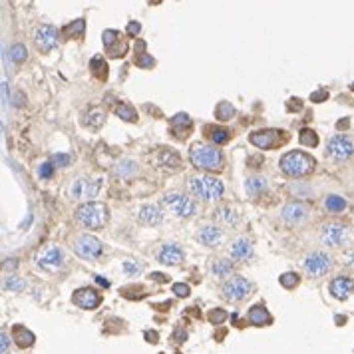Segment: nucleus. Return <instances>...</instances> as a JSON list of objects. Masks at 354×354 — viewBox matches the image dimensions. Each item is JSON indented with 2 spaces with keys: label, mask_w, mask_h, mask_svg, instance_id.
<instances>
[{
  "label": "nucleus",
  "mask_w": 354,
  "mask_h": 354,
  "mask_svg": "<svg viewBox=\"0 0 354 354\" xmlns=\"http://www.w3.org/2000/svg\"><path fill=\"white\" fill-rule=\"evenodd\" d=\"M135 64H137L139 68L150 70V68L155 66V60H153L150 54H145V52H137V56H135Z\"/></svg>",
  "instance_id": "obj_41"
},
{
  "label": "nucleus",
  "mask_w": 354,
  "mask_h": 354,
  "mask_svg": "<svg viewBox=\"0 0 354 354\" xmlns=\"http://www.w3.org/2000/svg\"><path fill=\"white\" fill-rule=\"evenodd\" d=\"M324 207H326L328 213H335L337 215V213H342L346 209V201L342 197H338V195H328L326 201H324Z\"/></svg>",
  "instance_id": "obj_30"
},
{
  "label": "nucleus",
  "mask_w": 354,
  "mask_h": 354,
  "mask_svg": "<svg viewBox=\"0 0 354 354\" xmlns=\"http://www.w3.org/2000/svg\"><path fill=\"white\" fill-rule=\"evenodd\" d=\"M123 269H126L128 273H132V275H137L139 270H141V267L139 265H134V263H123Z\"/></svg>",
  "instance_id": "obj_49"
},
{
  "label": "nucleus",
  "mask_w": 354,
  "mask_h": 354,
  "mask_svg": "<svg viewBox=\"0 0 354 354\" xmlns=\"http://www.w3.org/2000/svg\"><path fill=\"white\" fill-rule=\"evenodd\" d=\"M84 32H86V20H84V18L74 20L72 24H68V26L64 28V34H66L68 38H82V36H84Z\"/></svg>",
  "instance_id": "obj_31"
},
{
  "label": "nucleus",
  "mask_w": 354,
  "mask_h": 354,
  "mask_svg": "<svg viewBox=\"0 0 354 354\" xmlns=\"http://www.w3.org/2000/svg\"><path fill=\"white\" fill-rule=\"evenodd\" d=\"M24 288H26V281L16 277V275H10L4 281V290H14V293H20V290H24Z\"/></svg>",
  "instance_id": "obj_35"
},
{
  "label": "nucleus",
  "mask_w": 354,
  "mask_h": 354,
  "mask_svg": "<svg viewBox=\"0 0 354 354\" xmlns=\"http://www.w3.org/2000/svg\"><path fill=\"white\" fill-rule=\"evenodd\" d=\"M342 263L348 265V267H354V251H346L342 255Z\"/></svg>",
  "instance_id": "obj_51"
},
{
  "label": "nucleus",
  "mask_w": 354,
  "mask_h": 354,
  "mask_svg": "<svg viewBox=\"0 0 354 354\" xmlns=\"http://www.w3.org/2000/svg\"><path fill=\"white\" fill-rule=\"evenodd\" d=\"M10 58L16 62V64H22V62H26V58H28L26 46H24V44H14V46L10 48Z\"/></svg>",
  "instance_id": "obj_37"
},
{
  "label": "nucleus",
  "mask_w": 354,
  "mask_h": 354,
  "mask_svg": "<svg viewBox=\"0 0 354 354\" xmlns=\"http://www.w3.org/2000/svg\"><path fill=\"white\" fill-rule=\"evenodd\" d=\"M187 187H189L191 195H195L197 199L207 201V203L219 201L223 197V191H225L223 183L219 179H215L213 175H195L189 179Z\"/></svg>",
  "instance_id": "obj_2"
},
{
  "label": "nucleus",
  "mask_w": 354,
  "mask_h": 354,
  "mask_svg": "<svg viewBox=\"0 0 354 354\" xmlns=\"http://www.w3.org/2000/svg\"><path fill=\"white\" fill-rule=\"evenodd\" d=\"M281 215H283V219L288 221V223H301V221L306 219L308 209H306V205H303V203H288L285 209H283Z\"/></svg>",
  "instance_id": "obj_22"
},
{
  "label": "nucleus",
  "mask_w": 354,
  "mask_h": 354,
  "mask_svg": "<svg viewBox=\"0 0 354 354\" xmlns=\"http://www.w3.org/2000/svg\"><path fill=\"white\" fill-rule=\"evenodd\" d=\"M279 283H281V287H285V288H295V287L301 283V277H299L297 273H283V275L279 277Z\"/></svg>",
  "instance_id": "obj_39"
},
{
  "label": "nucleus",
  "mask_w": 354,
  "mask_h": 354,
  "mask_svg": "<svg viewBox=\"0 0 354 354\" xmlns=\"http://www.w3.org/2000/svg\"><path fill=\"white\" fill-rule=\"evenodd\" d=\"M161 203L168 207V209L177 215V217H191L197 213V203L191 201L189 197H185L181 193H168L161 197Z\"/></svg>",
  "instance_id": "obj_6"
},
{
  "label": "nucleus",
  "mask_w": 354,
  "mask_h": 354,
  "mask_svg": "<svg viewBox=\"0 0 354 354\" xmlns=\"http://www.w3.org/2000/svg\"><path fill=\"white\" fill-rule=\"evenodd\" d=\"M223 295H225V299L233 301V303L245 301L249 295H251V283L243 277H231L223 285Z\"/></svg>",
  "instance_id": "obj_8"
},
{
  "label": "nucleus",
  "mask_w": 354,
  "mask_h": 354,
  "mask_svg": "<svg viewBox=\"0 0 354 354\" xmlns=\"http://www.w3.org/2000/svg\"><path fill=\"white\" fill-rule=\"evenodd\" d=\"M116 114L119 119L123 121H137V114L132 106H128V103H119V106L116 108Z\"/></svg>",
  "instance_id": "obj_34"
},
{
  "label": "nucleus",
  "mask_w": 354,
  "mask_h": 354,
  "mask_svg": "<svg viewBox=\"0 0 354 354\" xmlns=\"http://www.w3.org/2000/svg\"><path fill=\"white\" fill-rule=\"evenodd\" d=\"M326 98H328V92H326V90H319V92H312V94H310V100L317 101V103H319V101H324Z\"/></svg>",
  "instance_id": "obj_47"
},
{
  "label": "nucleus",
  "mask_w": 354,
  "mask_h": 354,
  "mask_svg": "<svg viewBox=\"0 0 354 354\" xmlns=\"http://www.w3.org/2000/svg\"><path fill=\"white\" fill-rule=\"evenodd\" d=\"M101 42H103V46H106V50L114 48V44L119 42V32H118V30H103V34H101Z\"/></svg>",
  "instance_id": "obj_38"
},
{
  "label": "nucleus",
  "mask_w": 354,
  "mask_h": 354,
  "mask_svg": "<svg viewBox=\"0 0 354 354\" xmlns=\"http://www.w3.org/2000/svg\"><path fill=\"white\" fill-rule=\"evenodd\" d=\"M161 219H163V215L159 211V207H155V205H143L141 207V211H139V221L141 223L153 227V225H159Z\"/></svg>",
  "instance_id": "obj_26"
},
{
  "label": "nucleus",
  "mask_w": 354,
  "mask_h": 354,
  "mask_svg": "<svg viewBox=\"0 0 354 354\" xmlns=\"http://www.w3.org/2000/svg\"><path fill=\"white\" fill-rule=\"evenodd\" d=\"M103 121H106V112L100 110V108H92L84 118V126H88L92 130H98V128L103 126Z\"/></svg>",
  "instance_id": "obj_27"
},
{
  "label": "nucleus",
  "mask_w": 354,
  "mask_h": 354,
  "mask_svg": "<svg viewBox=\"0 0 354 354\" xmlns=\"http://www.w3.org/2000/svg\"><path fill=\"white\" fill-rule=\"evenodd\" d=\"M211 270H213V275L219 277V279H223V277H231V275L235 273V265H233L231 261H227V259H219V261H215V263L211 265Z\"/></svg>",
  "instance_id": "obj_28"
},
{
  "label": "nucleus",
  "mask_w": 354,
  "mask_h": 354,
  "mask_svg": "<svg viewBox=\"0 0 354 354\" xmlns=\"http://www.w3.org/2000/svg\"><path fill=\"white\" fill-rule=\"evenodd\" d=\"M90 66H92V72L96 74L98 80H106L108 78V64L103 62V56H94L92 62H90Z\"/></svg>",
  "instance_id": "obj_33"
},
{
  "label": "nucleus",
  "mask_w": 354,
  "mask_h": 354,
  "mask_svg": "<svg viewBox=\"0 0 354 354\" xmlns=\"http://www.w3.org/2000/svg\"><path fill=\"white\" fill-rule=\"evenodd\" d=\"M350 88H352V90H354V84H352V86H350Z\"/></svg>",
  "instance_id": "obj_57"
},
{
  "label": "nucleus",
  "mask_w": 354,
  "mask_h": 354,
  "mask_svg": "<svg viewBox=\"0 0 354 354\" xmlns=\"http://www.w3.org/2000/svg\"><path fill=\"white\" fill-rule=\"evenodd\" d=\"M145 338H148V342H157V332H148V335H145Z\"/></svg>",
  "instance_id": "obj_52"
},
{
  "label": "nucleus",
  "mask_w": 354,
  "mask_h": 354,
  "mask_svg": "<svg viewBox=\"0 0 354 354\" xmlns=\"http://www.w3.org/2000/svg\"><path fill=\"white\" fill-rule=\"evenodd\" d=\"M209 322H213V324H221V322H225V319H227V312L223 310V308H213V310H209Z\"/></svg>",
  "instance_id": "obj_43"
},
{
  "label": "nucleus",
  "mask_w": 354,
  "mask_h": 354,
  "mask_svg": "<svg viewBox=\"0 0 354 354\" xmlns=\"http://www.w3.org/2000/svg\"><path fill=\"white\" fill-rule=\"evenodd\" d=\"M348 237H350L348 229L342 223H328V225L322 227V231H320V241L326 247H340L348 241Z\"/></svg>",
  "instance_id": "obj_9"
},
{
  "label": "nucleus",
  "mask_w": 354,
  "mask_h": 354,
  "mask_svg": "<svg viewBox=\"0 0 354 354\" xmlns=\"http://www.w3.org/2000/svg\"><path fill=\"white\" fill-rule=\"evenodd\" d=\"M299 139H301V143H303V145H308V148H317V145H319V135H317L315 132H312V130H308V128L301 130Z\"/></svg>",
  "instance_id": "obj_36"
},
{
  "label": "nucleus",
  "mask_w": 354,
  "mask_h": 354,
  "mask_svg": "<svg viewBox=\"0 0 354 354\" xmlns=\"http://www.w3.org/2000/svg\"><path fill=\"white\" fill-rule=\"evenodd\" d=\"M173 293H175L177 297H183V299H185V297H189V287L183 285V283H175V285H173Z\"/></svg>",
  "instance_id": "obj_45"
},
{
  "label": "nucleus",
  "mask_w": 354,
  "mask_h": 354,
  "mask_svg": "<svg viewBox=\"0 0 354 354\" xmlns=\"http://www.w3.org/2000/svg\"><path fill=\"white\" fill-rule=\"evenodd\" d=\"M209 137H211L213 143H217V145L227 143V141H229V130H225V128H213V130H209Z\"/></svg>",
  "instance_id": "obj_40"
},
{
  "label": "nucleus",
  "mask_w": 354,
  "mask_h": 354,
  "mask_svg": "<svg viewBox=\"0 0 354 354\" xmlns=\"http://www.w3.org/2000/svg\"><path fill=\"white\" fill-rule=\"evenodd\" d=\"M52 171H54L52 163H50V161H44L42 165H40V169H38V173H40V179H48V177H52Z\"/></svg>",
  "instance_id": "obj_44"
},
{
  "label": "nucleus",
  "mask_w": 354,
  "mask_h": 354,
  "mask_svg": "<svg viewBox=\"0 0 354 354\" xmlns=\"http://www.w3.org/2000/svg\"><path fill=\"white\" fill-rule=\"evenodd\" d=\"M152 279H153V281H159V283H165V281H168V277H161V273H153Z\"/></svg>",
  "instance_id": "obj_53"
},
{
  "label": "nucleus",
  "mask_w": 354,
  "mask_h": 354,
  "mask_svg": "<svg viewBox=\"0 0 354 354\" xmlns=\"http://www.w3.org/2000/svg\"><path fill=\"white\" fill-rule=\"evenodd\" d=\"M315 169V159L304 152H288L281 157V171L288 177H306Z\"/></svg>",
  "instance_id": "obj_4"
},
{
  "label": "nucleus",
  "mask_w": 354,
  "mask_h": 354,
  "mask_svg": "<svg viewBox=\"0 0 354 354\" xmlns=\"http://www.w3.org/2000/svg\"><path fill=\"white\" fill-rule=\"evenodd\" d=\"M185 337H187V335H185V332H183V335H181V332H179V330L175 332V340H177V342H183V340H185Z\"/></svg>",
  "instance_id": "obj_54"
},
{
  "label": "nucleus",
  "mask_w": 354,
  "mask_h": 354,
  "mask_svg": "<svg viewBox=\"0 0 354 354\" xmlns=\"http://www.w3.org/2000/svg\"><path fill=\"white\" fill-rule=\"evenodd\" d=\"M8 346H10V342H8V337H6L4 332H2V335H0V352H2V354H8Z\"/></svg>",
  "instance_id": "obj_48"
},
{
  "label": "nucleus",
  "mask_w": 354,
  "mask_h": 354,
  "mask_svg": "<svg viewBox=\"0 0 354 354\" xmlns=\"http://www.w3.org/2000/svg\"><path fill=\"white\" fill-rule=\"evenodd\" d=\"M251 255H253V245L249 239H237L231 245V257L235 261H247Z\"/></svg>",
  "instance_id": "obj_24"
},
{
  "label": "nucleus",
  "mask_w": 354,
  "mask_h": 354,
  "mask_svg": "<svg viewBox=\"0 0 354 354\" xmlns=\"http://www.w3.org/2000/svg\"><path fill=\"white\" fill-rule=\"evenodd\" d=\"M101 185H103V181H101L100 177H92V179H88V177H80V179H76V183L70 187V195H72V199H78V201L94 199V197L100 193Z\"/></svg>",
  "instance_id": "obj_7"
},
{
  "label": "nucleus",
  "mask_w": 354,
  "mask_h": 354,
  "mask_svg": "<svg viewBox=\"0 0 354 354\" xmlns=\"http://www.w3.org/2000/svg\"><path fill=\"white\" fill-rule=\"evenodd\" d=\"M157 261L161 265H179L183 261V249L177 243H165L157 253Z\"/></svg>",
  "instance_id": "obj_17"
},
{
  "label": "nucleus",
  "mask_w": 354,
  "mask_h": 354,
  "mask_svg": "<svg viewBox=\"0 0 354 354\" xmlns=\"http://www.w3.org/2000/svg\"><path fill=\"white\" fill-rule=\"evenodd\" d=\"M119 175H123V177H130V175H134L135 171H137V165L134 163V161H121L119 165H118V169H116Z\"/></svg>",
  "instance_id": "obj_42"
},
{
  "label": "nucleus",
  "mask_w": 354,
  "mask_h": 354,
  "mask_svg": "<svg viewBox=\"0 0 354 354\" xmlns=\"http://www.w3.org/2000/svg\"><path fill=\"white\" fill-rule=\"evenodd\" d=\"M352 293H354V281L348 277H337L330 283V295L338 301L348 299Z\"/></svg>",
  "instance_id": "obj_18"
},
{
  "label": "nucleus",
  "mask_w": 354,
  "mask_h": 354,
  "mask_svg": "<svg viewBox=\"0 0 354 354\" xmlns=\"http://www.w3.org/2000/svg\"><path fill=\"white\" fill-rule=\"evenodd\" d=\"M139 30H141L139 22H130V24H128V34H130V36H137Z\"/></svg>",
  "instance_id": "obj_50"
},
{
  "label": "nucleus",
  "mask_w": 354,
  "mask_h": 354,
  "mask_svg": "<svg viewBox=\"0 0 354 354\" xmlns=\"http://www.w3.org/2000/svg\"><path fill=\"white\" fill-rule=\"evenodd\" d=\"M354 155V141L348 135H335L326 143V157L330 161H346Z\"/></svg>",
  "instance_id": "obj_5"
},
{
  "label": "nucleus",
  "mask_w": 354,
  "mask_h": 354,
  "mask_svg": "<svg viewBox=\"0 0 354 354\" xmlns=\"http://www.w3.org/2000/svg\"><path fill=\"white\" fill-rule=\"evenodd\" d=\"M330 265H332L330 255H326L322 251H312L304 259V270L310 277H322L326 270L330 269Z\"/></svg>",
  "instance_id": "obj_12"
},
{
  "label": "nucleus",
  "mask_w": 354,
  "mask_h": 354,
  "mask_svg": "<svg viewBox=\"0 0 354 354\" xmlns=\"http://www.w3.org/2000/svg\"><path fill=\"white\" fill-rule=\"evenodd\" d=\"M199 241L205 245V247H219L223 243V231L215 225H207L199 231Z\"/></svg>",
  "instance_id": "obj_21"
},
{
  "label": "nucleus",
  "mask_w": 354,
  "mask_h": 354,
  "mask_svg": "<svg viewBox=\"0 0 354 354\" xmlns=\"http://www.w3.org/2000/svg\"><path fill=\"white\" fill-rule=\"evenodd\" d=\"M213 219L217 225L229 227V229H239V225H241V217L237 215V211L229 209V207H219V209H215Z\"/></svg>",
  "instance_id": "obj_19"
},
{
  "label": "nucleus",
  "mask_w": 354,
  "mask_h": 354,
  "mask_svg": "<svg viewBox=\"0 0 354 354\" xmlns=\"http://www.w3.org/2000/svg\"><path fill=\"white\" fill-rule=\"evenodd\" d=\"M76 219L82 227L90 229V231H98L103 225L108 223L110 219V211L108 207L103 203H98V201H90V203H84L80 205V209L76 211Z\"/></svg>",
  "instance_id": "obj_3"
},
{
  "label": "nucleus",
  "mask_w": 354,
  "mask_h": 354,
  "mask_svg": "<svg viewBox=\"0 0 354 354\" xmlns=\"http://www.w3.org/2000/svg\"><path fill=\"white\" fill-rule=\"evenodd\" d=\"M12 338H14V342L20 348H30L34 344V340H36L32 332L28 328H24V326H20V324L12 326Z\"/></svg>",
  "instance_id": "obj_25"
},
{
  "label": "nucleus",
  "mask_w": 354,
  "mask_h": 354,
  "mask_svg": "<svg viewBox=\"0 0 354 354\" xmlns=\"http://www.w3.org/2000/svg\"><path fill=\"white\" fill-rule=\"evenodd\" d=\"M52 161H54L56 165H60V168H64V165H68V163L72 161V157L66 155V153H56V155L52 157Z\"/></svg>",
  "instance_id": "obj_46"
},
{
  "label": "nucleus",
  "mask_w": 354,
  "mask_h": 354,
  "mask_svg": "<svg viewBox=\"0 0 354 354\" xmlns=\"http://www.w3.org/2000/svg\"><path fill=\"white\" fill-rule=\"evenodd\" d=\"M249 320H251V324H255V326H269L273 322V317L269 315L265 304H255V306H251V310H249Z\"/></svg>",
  "instance_id": "obj_23"
},
{
  "label": "nucleus",
  "mask_w": 354,
  "mask_h": 354,
  "mask_svg": "<svg viewBox=\"0 0 354 354\" xmlns=\"http://www.w3.org/2000/svg\"><path fill=\"white\" fill-rule=\"evenodd\" d=\"M96 281H98V283H100V285H103V287H108V285H110V283H108V281H103V279H100V277H98V279H96Z\"/></svg>",
  "instance_id": "obj_56"
},
{
  "label": "nucleus",
  "mask_w": 354,
  "mask_h": 354,
  "mask_svg": "<svg viewBox=\"0 0 354 354\" xmlns=\"http://www.w3.org/2000/svg\"><path fill=\"white\" fill-rule=\"evenodd\" d=\"M169 126H171L175 137L185 139L187 135H189L191 128H193V121H191V118L187 116V114H177V116H173V118L169 119Z\"/></svg>",
  "instance_id": "obj_20"
},
{
  "label": "nucleus",
  "mask_w": 354,
  "mask_h": 354,
  "mask_svg": "<svg viewBox=\"0 0 354 354\" xmlns=\"http://www.w3.org/2000/svg\"><path fill=\"white\" fill-rule=\"evenodd\" d=\"M72 303L76 306H80V308H84V310H94V308H98L101 304V297L96 293L94 288L84 287V288H78L76 293L72 295Z\"/></svg>",
  "instance_id": "obj_16"
},
{
  "label": "nucleus",
  "mask_w": 354,
  "mask_h": 354,
  "mask_svg": "<svg viewBox=\"0 0 354 354\" xmlns=\"http://www.w3.org/2000/svg\"><path fill=\"white\" fill-rule=\"evenodd\" d=\"M36 263H38V267L48 270V273H56V270L62 267V263H64V255H62V251L58 247L50 245V247L40 251V255L36 257Z\"/></svg>",
  "instance_id": "obj_13"
},
{
  "label": "nucleus",
  "mask_w": 354,
  "mask_h": 354,
  "mask_svg": "<svg viewBox=\"0 0 354 354\" xmlns=\"http://www.w3.org/2000/svg\"><path fill=\"white\" fill-rule=\"evenodd\" d=\"M58 30L54 26H48V24H42L40 28H36L34 32V44L40 52H50L56 44H58Z\"/></svg>",
  "instance_id": "obj_14"
},
{
  "label": "nucleus",
  "mask_w": 354,
  "mask_h": 354,
  "mask_svg": "<svg viewBox=\"0 0 354 354\" xmlns=\"http://www.w3.org/2000/svg\"><path fill=\"white\" fill-rule=\"evenodd\" d=\"M245 189H247V195L257 197L267 189V181H265V177H249L245 181Z\"/></svg>",
  "instance_id": "obj_29"
},
{
  "label": "nucleus",
  "mask_w": 354,
  "mask_h": 354,
  "mask_svg": "<svg viewBox=\"0 0 354 354\" xmlns=\"http://www.w3.org/2000/svg\"><path fill=\"white\" fill-rule=\"evenodd\" d=\"M74 249H76L78 257L86 259V261H96L101 255V243L92 235H80L76 239Z\"/></svg>",
  "instance_id": "obj_10"
},
{
  "label": "nucleus",
  "mask_w": 354,
  "mask_h": 354,
  "mask_svg": "<svg viewBox=\"0 0 354 354\" xmlns=\"http://www.w3.org/2000/svg\"><path fill=\"white\" fill-rule=\"evenodd\" d=\"M233 116H235V108H233L229 101H225V100H223V101H219L217 106H215V118H217V119H221V121H229Z\"/></svg>",
  "instance_id": "obj_32"
},
{
  "label": "nucleus",
  "mask_w": 354,
  "mask_h": 354,
  "mask_svg": "<svg viewBox=\"0 0 354 354\" xmlns=\"http://www.w3.org/2000/svg\"><path fill=\"white\" fill-rule=\"evenodd\" d=\"M2 101H4V103L8 101V96H6V82H2Z\"/></svg>",
  "instance_id": "obj_55"
},
{
  "label": "nucleus",
  "mask_w": 354,
  "mask_h": 354,
  "mask_svg": "<svg viewBox=\"0 0 354 354\" xmlns=\"http://www.w3.org/2000/svg\"><path fill=\"white\" fill-rule=\"evenodd\" d=\"M249 141H251L255 148H261V150H275L277 145L283 141L281 139V130H259V132H253L249 135Z\"/></svg>",
  "instance_id": "obj_15"
},
{
  "label": "nucleus",
  "mask_w": 354,
  "mask_h": 354,
  "mask_svg": "<svg viewBox=\"0 0 354 354\" xmlns=\"http://www.w3.org/2000/svg\"><path fill=\"white\" fill-rule=\"evenodd\" d=\"M189 159L197 169H203V171H221L225 168L223 152L215 148V145L195 143L189 152Z\"/></svg>",
  "instance_id": "obj_1"
},
{
  "label": "nucleus",
  "mask_w": 354,
  "mask_h": 354,
  "mask_svg": "<svg viewBox=\"0 0 354 354\" xmlns=\"http://www.w3.org/2000/svg\"><path fill=\"white\" fill-rule=\"evenodd\" d=\"M150 159L153 161L155 168H159V169H163V171H175V169H179V165H181V157L177 155V152L168 150V148H159V150H155V152L150 155Z\"/></svg>",
  "instance_id": "obj_11"
}]
</instances>
